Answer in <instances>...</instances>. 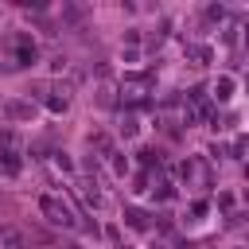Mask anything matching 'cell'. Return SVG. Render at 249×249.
Wrapping results in <instances>:
<instances>
[{"label": "cell", "mask_w": 249, "mask_h": 249, "mask_svg": "<svg viewBox=\"0 0 249 249\" xmlns=\"http://www.w3.org/2000/svg\"><path fill=\"white\" fill-rule=\"evenodd\" d=\"M39 210H43V214H47V222H54V226H66V230H70V226H78L74 210H70L62 198H54V195H43V198H39Z\"/></svg>", "instance_id": "obj_1"}, {"label": "cell", "mask_w": 249, "mask_h": 249, "mask_svg": "<svg viewBox=\"0 0 249 249\" xmlns=\"http://www.w3.org/2000/svg\"><path fill=\"white\" fill-rule=\"evenodd\" d=\"M16 58H19V66L35 62V43H31L27 35H19V39H16Z\"/></svg>", "instance_id": "obj_4"}, {"label": "cell", "mask_w": 249, "mask_h": 249, "mask_svg": "<svg viewBox=\"0 0 249 249\" xmlns=\"http://www.w3.org/2000/svg\"><path fill=\"white\" fill-rule=\"evenodd\" d=\"M113 171L124 175V171H128V160H124V156H113Z\"/></svg>", "instance_id": "obj_8"}, {"label": "cell", "mask_w": 249, "mask_h": 249, "mask_svg": "<svg viewBox=\"0 0 249 249\" xmlns=\"http://www.w3.org/2000/svg\"><path fill=\"white\" fill-rule=\"evenodd\" d=\"M128 226H136V230H144V226H148V218H144L140 210H128Z\"/></svg>", "instance_id": "obj_7"}, {"label": "cell", "mask_w": 249, "mask_h": 249, "mask_svg": "<svg viewBox=\"0 0 249 249\" xmlns=\"http://www.w3.org/2000/svg\"><path fill=\"white\" fill-rule=\"evenodd\" d=\"M8 113H12V117H31V105H23V101H12V105H8Z\"/></svg>", "instance_id": "obj_6"}, {"label": "cell", "mask_w": 249, "mask_h": 249, "mask_svg": "<svg viewBox=\"0 0 249 249\" xmlns=\"http://www.w3.org/2000/svg\"><path fill=\"white\" fill-rule=\"evenodd\" d=\"M0 163L4 171H19V136L16 132H0Z\"/></svg>", "instance_id": "obj_2"}, {"label": "cell", "mask_w": 249, "mask_h": 249, "mask_svg": "<svg viewBox=\"0 0 249 249\" xmlns=\"http://www.w3.org/2000/svg\"><path fill=\"white\" fill-rule=\"evenodd\" d=\"M230 89H233V82H230V78H218V82H214V97H218V101H226V97H230Z\"/></svg>", "instance_id": "obj_5"}, {"label": "cell", "mask_w": 249, "mask_h": 249, "mask_svg": "<svg viewBox=\"0 0 249 249\" xmlns=\"http://www.w3.org/2000/svg\"><path fill=\"white\" fill-rule=\"evenodd\" d=\"M0 245L4 249H31V241H27L23 230H0Z\"/></svg>", "instance_id": "obj_3"}, {"label": "cell", "mask_w": 249, "mask_h": 249, "mask_svg": "<svg viewBox=\"0 0 249 249\" xmlns=\"http://www.w3.org/2000/svg\"><path fill=\"white\" fill-rule=\"evenodd\" d=\"M191 54H195V58H198V62H210V47H195V51H191Z\"/></svg>", "instance_id": "obj_9"}]
</instances>
